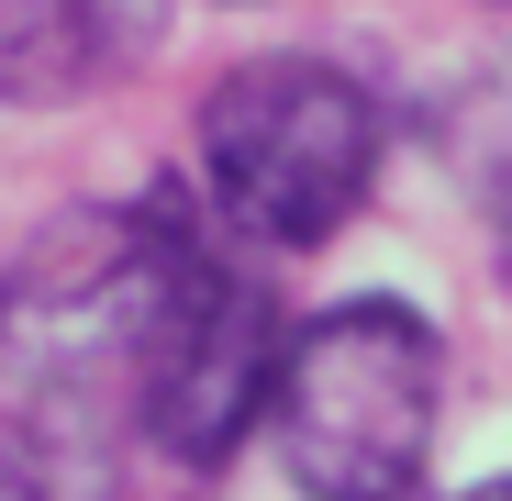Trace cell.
Returning <instances> with one entry per match:
<instances>
[{
  "mask_svg": "<svg viewBox=\"0 0 512 501\" xmlns=\"http://www.w3.org/2000/svg\"><path fill=\"white\" fill-rule=\"evenodd\" d=\"M379 179V101L334 56H256L201 101V190L245 245H323Z\"/></svg>",
  "mask_w": 512,
  "mask_h": 501,
  "instance_id": "cell-3",
  "label": "cell"
},
{
  "mask_svg": "<svg viewBox=\"0 0 512 501\" xmlns=\"http://www.w3.org/2000/svg\"><path fill=\"white\" fill-rule=\"evenodd\" d=\"M435 401H446L435 323L401 301H346L279 346L268 435L312 501H412L435 457Z\"/></svg>",
  "mask_w": 512,
  "mask_h": 501,
  "instance_id": "cell-2",
  "label": "cell"
},
{
  "mask_svg": "<svg viewBox=\"0 0 512 501\" xmlns=\"http://www.w3.org/2000/svg\"><path fill=\"white\" fill-rule=\"evenodd\" d=\"M167 0H0V101H78L145 67Z\"/></svg>",
  "mask_w": 512,
  "mask_h": 501,
  "instance_id": "cell-4",
  "label": "cell"
},
{
  "mask_svg": "<svg viewBox=\"0 0 512 501\" xmlns=\"http://www.w3.org/2000/svg\"><path fill=\"white\" fill-rule=\"evenodd\" d=\"M0 501H67V490H56V468H45L23 435H0Z\"/></svg>",
  "mask_w": 512,
  "mask_h": 501,
  "instance_id": "cell-5",
  "label": "cell"
},
{
  "mask_svg": "<svg viewBox=\"0 0 512 501\" xmlns=\"http://www.w3.org/2000/svg\"><path fill=\"white\" fill-rule=\"evenodd\" d=\"M123 379L156 457L223 468L279 390V301L245 279L223 245L190 223L179 190L134 201V290H123Z\"/></svg>",
  "mask_w": 512,
  "mask_h": 501,
  "instance_id": "cell-1",
  "label": "cell"
},
{
  "mask_svg": "<svg viewBox=\"0 0 512 501\" xmlns=\"http://www.w3.org/2000/svg\"><path fill=\"white\" fill-rule=\"evenodd\" d=\"M0 334H12V279H0Z\"/></svg>",
  "mask_w": 512,
  "mask_h": 501,
  "instance_id": "cell-8",
  "label": "cell"
},
{
  "mask_svg": "<svg viewBox=\"0 0 512 501\" xmlns=\"http://www.w3.org/2000/svg\"><path fill=\"white\" fill-rule=\"evenodd\" d=\"M501 290H512V190H501Z\"/></svg>",
  "mask_w": 512,
  "mask_h": 501,
  "instance_id": "cell-6",
  "label": "cell"
},
{
  "mask_svg": "<svg viewBox=\"0 0 512 501\" xmlns=\"http://www.w3.org/2000/svg\"><path fill=\"white\" fill-rule=\"evenodd\" d=\"M468 501H512V479H479V490H468Z\"/></svg>",
  "mask_w": 512,
  "mask_h": 501,
  "instance_id": "cell-7",
  "label": "cell"
}]
</instances>
